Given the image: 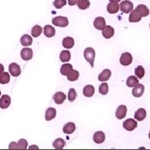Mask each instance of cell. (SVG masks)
I'll return each instance as SVG.
<instances>
[{
	"mask_svg": "<svg viewBox=\"0 0 150 150\" xmlns=\"http://www.w3.org/2000/svg\"><path fill=\"white\" fill-rule=\"evenodd\" d=\"M84 58L90 64L92 68H93V63H94V59H95V50L93 48H87L84 50Z\"/></svg>",
	"mask_w": 150,
	"mask_h": 150,
	"instance_id": "obj_1",
	"label": "cell"
},
{
	"mask_svg": "<svg viewBox=\"0 0 150 150\" xmlns=\"http://www.w3.org/2000/svg\"><path fill=\"white\" fill-rule=\"evenodd\" d=\"M53 24L58 27L64 28L69 25V19L66 17L63 16H57L53 18L52 20Z\"/></svg>",
	"mask_w": 150,
	"mask_h": 150,
	"instance_id": "obj_2",
	"label": "cell"
},
{
	"mask_svg": "<svg viewBox=\"0 0 150 150\" xmlns=\"http://www.w3.org/2000/svg\"><path fill=\"white\" fill-rule=\"evenodd\" d=\"M119 9L123 13H129L134 9V4L132 2H130L129 0H124L123 2H121V4H119Z\"/></svg>",
	"mask_w": 150,
	"mask_h": 150,
	"instance_id": "obj_3",
	"label": "cell"
},
{
	"mask_svg": "<svg viewBox=\"0 0 150 150\" xmlns=\"http://www.w3.org/2000/svg\"><path fill=\"white\" fill-rule=\"evenodd\" d=\"M137 126H138L137 121L133 118H129L125 120L123 123V129H125L127 131H133L137 128Z\"/></svg>",
	"mask_w": 150,
	"mask_h": 150,
	"instance_id": "obj_4",
	"label": "cell"
},
{
	"mask_svg": "<svg viewBox=\"0 0 150 150\" xmlns=\"http://www.w3.org/2000/svg\"><path fill=\"white\" fill-rule=\"evenodd\" d=\"M120 64L123 66H128V65H130L133 62V57L130 53H123L121 57H120Z\"/></svg>",
	"mask_w": 150,
	"mask_h": 150,
	"instance_id": "obj_5",
	"label": "cell"
},
{
	"mask_svg": "<svg viewBox=\"0 0 150 150\" xmlns=\"http://www.w3.org/2000/svg\"><path fill=\"white\" fill-rule=\"evenodd\" d=\"M8 70H9V73L13 77H18L21 74V69H20V66L18 64H17L15 63H13L10 64L9 67H8Z\"/></svg>",
	"mask_w": 150,
	"mask_h": 150,
	"instance_id": "obj_6",
	"label": "cell"
},
{
	"mask_svg": "<svg viewBox=\"0 0 150 150\" xmlns=\"http://www.w3.org/2000/svg\"><path fill=\"white\" fill-rule=\"evenodd\" d=\"M93 26L98 30H103L106 26V21L103 17H97L93 21Z\"/></svg>",
	"mask_w": 150,
	"mask_h": 150,
	"instance_id": "obj_7",
	"label": "cell"
},
{
	"mask_svg": "<svg viewBox=\"0 0 150 150\" xmlns=\"http://www.w3.org/2000/svg\"><path fill=\"white\" fill-rule=\"evenodd\" d=\"M21 58L24 61H28L33 58V50L29 48H24L21 50Z\"/></svg>",
	"mask_w": 150,
	"mask_h": 150,
	"instance_id": "obj_8",
	"label": "cell"
},
{
	"mask_svg": "<svg viewBox=\"0 0 150 150\" xmlns=\"http://www.w3.org/2000/svg\"><path fill=\"white\" fill-rule=\"evenodd\" d=\"M144 92V86L143 84H140V83H138L137 85H135L134 87V89L132 91V93L135 98H139L143 95Z\"/></svg>",
	"mask_w": 150,
	"mask_h": 150,
	"instance_id": "obj_9",
	"label": "cell"
},
{
	"mask_svg": "<svg viewBox=\"0 0 150 150\" xmlns=\"http://www.w3.org/2000/svg\"><path fill=\"white\" fill-rule=\"evenodd\" d=\"M10 103V96H8L7 94H4V95H3V96L1 97V98H0V108H3V109L8 108L9 107Z\"/></svg>",
	"mask_w": 150,
	"mask_h": 150,
	"instance_id": "obj_10",
	"label": "cell"
},
{
	"mask_svg": "<svg viewBox=\"0 0 150 150\" xmlns=\"http://www.w3.org/2000/svg\"><path fill=\"white\" fill-rule=\"evenodd\" d=\"M102 34L103 36L107 39L111 38L114 35V28L112 26H109V25L105 26L102 30Z\"/></svg>",
	"mask_w": 150,
	"mask_h": 150,
	"instance_id": "obj_11",
	"label": "cell"
},
{
	"mask_svg": "<svg viewBox=\"0 0 150 150\" xmlns=\"http://www.w3.org/2000/svg\"><path fill=\"white\" fill-rule=\"evenodd\" d=\"M127 114V107L125 105H119L116 110V118L118 119H122V118H125Z\"/></svg>",
	"mask_w": 150,
	"mask_h": 150,
	"instance_id": "obj_12",
	"label": "cell"
},
{
	"mask_svg": "<svg viewBox=\"0 0 150 150\" xmlns=\"http://www.w3.org/2000/svg\"><path fill=\"white\" fill-rule=\"evenodd\" d=\"M104 140H105V134L102 131L96 132L93 134V141H94V143H96L98 144H103L104 142Z\"/></svg>",
	"mask_w": 150,
	"mask_h": 150,
	"instance_id": "obj_13",
	"label": "cell"
},
{
	"mask_svg": "<svg viewBox=\"0 0 150 150\" xmlns=\"http://www.w3.org/2000/svg\"><path fill=\"white\" fill-rule=\"evenodd\" d=\"M66 99V95L63 92H57L54 95V100L57 104H62Z\"/></svg>",
	"mask_w": 150,
	"mask_h": 150,
	"instance_id": "obj_14",
	"label": "cell"
},
{
	"mask_svg": "<svg viewBox=\"0 0 150 150\" xmlns=\"http://www.w3.org/2000/svg\"><path fill=\"white\" fill-rule=\"evenodd\" d=\"M141 19H142V17L136 9L130 12V16L129 18V20L130 23H137V22H139Z\"/></svg>",
	"mask_w": 150,
	"mask_h": 150,
	"instance_id": "obj_15",
	"label": "cell"
},
{
	"mask_svg": "<svg viewBox=\"0 0 150 150\" xmlns=\"http://www.w3.org/2000/svg\"><path fill=\"white\" fill-rule=\"evenodd\" d=\"M135 9L138 11V13L141 15V17H147L149 14V8L146 5H144V4H139V6H137V8Z\"/></svg>",
	"mask_w": 150,
	"mask_h": 150,
	"instance_id": "obj_16",
	"label": "cell"
},
{
	"mask_svg": "<svg viewBox=\"0 0 150 150\" xmlns=\"http://www.w3.org/2000/svg\"><path fill=\"white\" fill-rule=\"evenodd\" d=\"M147 112L144 108H139L134 114V118L138 121H143L146 118Z\"/></svg>",
	"mask_w": 150,
	"mask_h": 150,
	"instance_id": "obj_17",
	"label": "cell"
},
{
	"mask_svg": "<svg viewBox=\"0 0 150 150\" xmlns=\"http://www.w3.org/2000/svg\"><path fill=\"white\" fill-rule=\"evenodd\" d=\"M111 74H112L111 71L109 69H106L103 70L100 74L98 75V80L100 81V82H105V81H108L110 79Z\"/></svg>",
	"mask_w": 150,
	"mask_h": 150,
	"instance_id": "obj_18",
	"label": "cell"
},
{
	"mask_svg": "<svg viewBox=\"0 0 150 150\" xmlns=\"http://www.w3.org/2000/svg\"><path fill=\"white\" fill-rule=\"evenodd\" d=\"M94 92H95V88H94V87L93 85H86L83 88V95L85 97H88V98L93 96Z\"/></svg>",
	"mask_w": 150,
	"mask_h": 150,
	"instance_id": "obj_19",
	"label": "cell"
},
{
	"mask_svg": "<svg viewBox=\"0 0 150 150\" xmlns=\"http://www.w3.org/2000/svg\"><path fill=\"white\" fill-rule=\"evenodd\" d=\"M56 113L57 112L54 108H48L45 112V119L47 121H50V120L54 119L56 117Z\"/></svg>",
	"mask_w": 150,
	"mask_h": 150,
	"instance_id": "obj_20",
	"label": "cell"
},
{
	"mask_svg": "<svg viewBox=\"0 0 150 150\" xmlns=\"http://www.w3.org/2000/svg\"><path fill=\"white\" fill-rule=\"evenodd\" d=\"M75 129H76V126H75L74 123H72V122H69V123H66L64 126L63 131L66 134H71L74 132Z\"/></svg>",
	"mask_w": 150,
	"mask_h": 150,
	"instance_id": "obj_21",
	"label": "cell"
},
{
	"mask_svg": "<svg viewBox=\"0 0 150 150\" xmlns=\"http://www.w3.org/2000/svg\"><path fill=\"white\" fill-rule=\"evenodd\" d=\"M43 33L47 38H52L55 35V28L51 25H46L43 28Z\"/></svg>",
	"mask_w": 150,
	"mask_h": 150,
	"instance_id": "obj_22",
	"label": "cell"
},
{
	"mask_svg": "<svg viewBox=\"0 0 150 150\" xmlns=\"http://www.w3.org/2000/svg\"><path fill=\"white\" fill-rule=\"evenodd\" d=\"M62 44L67 49L72 48L74 47V39L71 37H66L64 38V40L62 42Z\"/></svg>",
	"mask_w": 150,
	"mask_h": 150,
	"instance_id": "obj_23",
	"label": "cell"
},
{
	"mask_svg": "<svg viewBox=\"0 0 150 150\" xmlns=\"http://www.w3.org/2000/svg\"><path fill=\"white\" fill-rule=\"evenodd\" d=\"M20 43L23 46H29L31 45L33 43V38L30 35L28 34H24L20 38Z\"/></svg>",
	"mask_w": 150,
	"mask_h": 150,
	"instance_id": "obj_24",
	"label": "cell"
},
{
	"mask_svg": "<svg viewBox=\"0 0 150 150\" xmlns=\"http://www.w3.org/2000/svg\"><path fill=\"white\" fill-rule=\"evenodd\" d=\"M119 10V4L118 3H109L107 6V11L111 13V14H113V13H116L117 12H118Z\"/></svg>",
	"mask_w": 150,
	"mask_h": 150,
	"instance_id": "obj_25",
	"label": "cell"
},
{
	"mask_svg": "<svg viewBox=\"0 0 150 150\" xmlns=\"http://www.w3.org/2000/svg\"><path fill=\"white\" fill-rule=\"evenodd\" d=\"M79 77V73L77 70H71L69 73L67 74L68 80L71 81V82H74V81L78 80Z\"/></svg>",
	"mask_w": 150,
	"mask_h": 150,
	"instance_id": "obj_26",
	"label": "cell"
},
{
	"mask_svg": "<svg viewBox=\"0 0 150 150\" xmlns=\"http://www.w3.org/2000/svg\"><path fill=\"white\" fill-rule=\"evenodd\" d=\"M138 83H139V79L135 76H130L127 79V81H126V84L129 88H133Z\"/></svg>",
	"mask_w": 150,
	"mask_h": 150,
	"instance_id": "obj_27",
	"label": "cell"
},
{
	"mask_svg": "<svg viewBox=\"0 0 150 150\" xmlns=\"http://www.w3.org/2000/svg\"><path fill=\"white\" fill-rule=\"evenodd\" d=\"M43 32V28L39 25H35L33 26L31 31V34L33 38H38L41 35V33Z\"/></svg>",
	"mask_w": 150,
	"mask_h": 150,
	"instance_id": "obj_28",
	"label": "cell"
},
{
	"mask_svg": "<svg viewBox=\"0 0 150 150\" xmlns=\"http://www.w3.org/2000/svg\"><path fill=\"white\" fill-rule=\"evenodd\" d=\"M10 81V75L7 72H3L0 74V83L1 84H6L8 83Z\"/></svg>",
	"mask_w": 150,
	"mask_h": 150,
	"instance_id": "obj_29",
	"label": "cell"
},
{
	"mask_svg": "<svg viewBox=\"0 0 150 150\" xmlns=\"http://www.w3.org/2000/svg\"><path fill=\"white\" fill-rule=\"evenodd\" d=\"M53 146H54V149H62L64 148L65 141L63 139H57L54 141Z\"/></svg>",
	"mask_w": 150,
	"mask_h": 150,
	"instance_id": "obj_30",
	"label": "cell"
},
{
	"mask_svg": "<svg viewBox=\"0 0 150 150\" xmlns=\"http://www.w3.org/2000/svg\"><path fill=\"white\" fill-rule=\"evenodd\" d=\"M71 70H73V65L70 64H65L62 65L61 69H60V73L62 75H66L69 73Z\"/></svg>",
	"mask_w": 150,
	"mask_h": 150,
	"instance_id": "obj_31",
	"label": "cell"
},
{
	"mask_svg": "<svg viewBox=\"0 0 150 150\" xmlns=\"http://www.w3.org/2000/svg\"><path fill=\"white\" fill-rule=\"evenodd\" d=\"M60 60L62 62H69L71 59V54L69 50H64L60 54Z\"/></svg>",
	"mask_w": 150,
	"mask_h": 150,
	"instance_id": "obj_32",
	"label": "cell"
},
{
	"mask_svg": "<svg viewBox=\"0 0 150 150\" xmlns=\"http://www.w3.org/2000/svg\"><path fill=\"white\" fill-rule=\"evenodd\" d=\"M89 6H90L89 0H79L78 2V7L79 9H82V10H85L87 8H88Z\"/></svg>",
	"mask_w": 150,
	"mask_h": 150,
	"instance_id": "obj_33",
	"label": "cell"
},
{
	"mask_svg": "<svg viewBox=\"0 0 150 150\" xmlns=\"http://www.w3.org/2000/svg\"><path fill=\"white\" fill-rule=\"evenodd\" d=\"M144 74L145 70L144 69V67H142V66H138V67L135 69V75L137 76V78L142 79V78H144Z\"/></svg>",
	"mask_w": 150,
	"mask_h": 150,
	"instance_id": "obj_34",
	"label": "cell"
},
{
	"mask_svg": "<svg viewBox=\"0 0 150 150\" xmlns=\"http://www.w3.org/2000/svg\"><path fill=\"white\" fill-rule=\"evenodd\" d=\"M99 93L102 94V95H106L108 93V85L106 83H103L99 86Z\"/></svg>",
	"mask_w": 150,
	"mask_h": 150,
	"instance_id": "obj_35",
	"label": "cell"
},
{
	"mask_svg": "<svg viewBox=\"0 0 150 150\" xmlns=\"http://www.w3.org/2000/svg\"><path fill=\"white\" fill-rule=\"evenodd\" d=\"M77 97V92L74 88H70L68 94V98L69 100V102H74Z\"/></svg>",
	"mask_w": 150,
	"mask_h": 150,
	"instance_id": "obj_36",
	"label": "cell"
},
{
	"mask_svg": "<svg viewBox=\"0 0 150 150\" xmlns=\"http://www.w3.org/2000/svg\"><path fill=\"white\" fill-rule=\"evenodd\" d=\"M67 4L66 0H54V5L56 8H62Z\"/></svg>",
	"mask_w": 150,
	"mask_h": 150,
	"instance_id": "obj_37",
	"label": "cell"
},
{
	"mask_svg": "<svg viewBox=\"0 0 150 150\" xmlns=\"http://www.w3.org/2000/svg\"><path fill=\"white\" fill-rule=\"evenodd\" d=\"M18 144V149H26L28 148V141L26 139H22L18 140V142L17 143Z\"/></svg>",
	"mask_w": 150,
	"mask_h": 150,
	"instance_id": "obj_38",
	"label": "cell"
},
{
	"mask_svg": "<svg viewBox=\"0 0 150 150\" xmlns=\"http://www.w3.org/2000/svg\"><path fill=\"white\" fill-rule=\"evenodd\" d=\"M8 149H18V144H17L16 142H12V143L9 144Z\"/></svg>",
	"mask_w": 150,
	"mask_h": 150,
	"instance_id": "obj_39",
	"label": "cell"
},
{
	"mask_svg": "<svg viewBox=\"0 0 150 150\" xmlns=\"http://www.w3.org/2000/svg\"><path fill=\"white\" fill-rule=\"evenodd\" d=\"M79 1V0H68L69 4L70 6H74L75 5V4H77Z\"/></svg>",
	"mask_w": 150,
	"mask_h": 150,
	"instance_id": "obj_40",
	"label": "cell"
},
{
	"mask_svg": "<svg viewBox=\"0 0 150 150\" xmlns=\"http://www.w3.org/2000/svg\"><path fill=\"white\" fill-rule=\"evenodd\" d=\"M3 72H4V65L0 64V74H1Z\"/></svg>",
	"mask_w": 150,
	"mask_h": 150,
	"instance_id": "obj_41",
	"label": "cell"
},
{
	"mask_svg": "<svg viewBox=\"0 0 150 150\" xmlns=\"http://www.w3.org/2000/svg\"><path fill=\"white\" fill-rule=\"evenodd\" d=\"M121 0H109V2L110 3H118V2H120Z\"/></svg>",
	"mask_w": 150,
	"mask_h": 150,
	"instance_id": "obj_42",
	"label": "cell"
},
{
	"mask_svg": "<svg viewBox=\"0 0 150 150\" xmlns=\"http://www.w3.org/2000/svg\"><path fill=\"white\" fill-rule=\"evenodd\" d=\"M0 96H1V90H0Z\"/></svg>",
	"mask_w": 150,
	"mask_h": 150,
	"instance_id": "obj_43",
	"label": "cell"
}]
</instances>
